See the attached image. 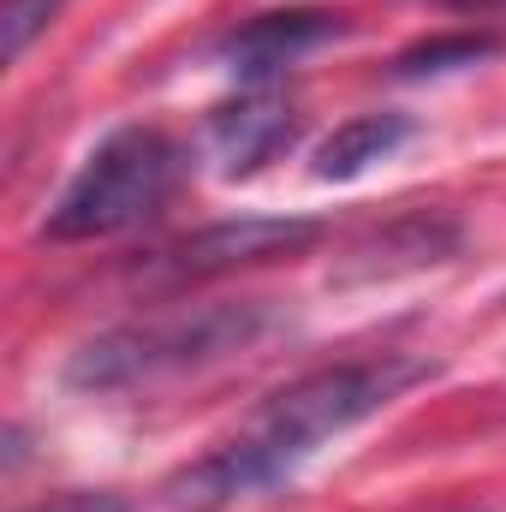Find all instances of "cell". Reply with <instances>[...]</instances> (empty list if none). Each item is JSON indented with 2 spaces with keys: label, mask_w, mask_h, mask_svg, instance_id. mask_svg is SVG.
<instances>
[{
  "label": "cell",
  "mask_w": 506,
  "mask_h": 512,
  "mask_svg": "<svg viewBox=\"0 0 506 512\" xmlns=\"http://www.w3.org/2000/svg\"><path fill=\"white\" fill-rule=\"evenodd\" d=\"M185 155L161 126H120L108 131L84 167L66 179V191L54 197L42 239L54 245H90V239H114L143 227L179 185Z\"/></svg>",
  "instance_id": "obj_3"
},
{
  "label": "cell",
  "mask_w": 506,
  "mask_h": 512,
  "mask_svg": "<svg viewBox=\"0 0 506 512\" xmlns=\"http://www.w3.org/2000/svg\"><path fill=\"white\" fill-rule=\"evenodd\" d=\"M459 245H465L459 221L417 209V215L387 221L376 239H364L340 280H370V274H405V268H423V262H447V256H459Z\"/></svg>",
  "instance_id": "obj_7"
},
{
  "label": "cell",
  "mask_w": 506,
  "mask_h": 512,
  "mask_svg": "<svg viewBox=\"0 0 506 512\" xmlns=\"http://www.w3.org/2000/svg\"><path fill=\"white\" fill-rule=\"evenodd\" d=\"M322 239L316 221L304 215H239V221H215L197 227L173 245H161L155 256H143V280H167V286H191V280H221L256 262H280V256H304Z\"/></svg>",
  "instance_id": "obj_4"
},
{
  "label": "cell",
  "mask_w": 506,
  "mask_h": 512,
  "mask_svg": "<svg viewBox=\"0 0 506 512\" xmlns=\"http://www.w3.org/2000/svg\"><path fill=\"white\" fill-rule=\"evenodd\" d=\"M506 42L495 30H453V36H423V42H411V48H399L393 54V78H405V84H417V78H447V72H465V66H483V60H495Z\"/></svg>",
  "instance_id": "obj_9"
},
{
  "label": "cell",
  "mask_w": 506,
  "mask_h": 512,
  "mask_svg": "<svg viewBox=\"0 0 506 512\" xmlns=\"http://www.w3.org/2000/svg\"><path fill=\"white\" fill-rule=\"evenodd\" d=\"M346 30H352L346 12H328V6H274V12H256L245 24H233L215 42V60L239 84H274V78H286V66H298L304 54L340 42Z\"/></svg>",
  "instance_id": "obj_5"
},
{
  "label": "cell",
  "mask_w": 506,
  "mask_h": 512,
  "mask_svg": "<svg viewBox=\"0 0 506 512\" xmlns=\"http://www.w3.org/2000/svg\"><path fill=\"white\" fill-rule=\"evenodd\" d=\"M429 376H435V364L411 358V352H376V358H346V364L310 370L280 393H268L239 435H227L197 465H185L167 483V507L221 512L251 501V495H268V489L292 483L328 441L381 417L387 405H399Z\"/></svg>",
  "instance_id": "obj_1"
},
{
  "label": "cell",
  "mask_w": 506,
  "mask_h": 512,
  "mask_svg": "<svg viewBox=\"0 0 506 512\" xmlns=\"http://www.w3.org/2000/svg\"><path fill=\"white\" fill-rule=\"evenodd\" d=\"M268 328H274V304H262V298L179 304V310L131 316V322H114V328L78 340L66 352V364H60V382L72 393H90V399L155 387L251 352Z\"/></svg>",
  "instance_id": "obj_2"
},
{
  "label": "cell",
  "mask_w": 506,
  "mask_h": 512,
  "mask_svg": "<svg viewBox=\"0 0 506 512\" xmlns=\"http://www.w3.org/2000/svg\"><path fill=\"white\" fill-rule=\"evenodd\" d=\"M411 137H417V120H411V114H358V120L334 126L316 143L310 173L328 179V185H334V179H358V173H370L376 161H393Z\"/></svg>",
  "instance_id": "obj_8"
},
{
  "label": "cell",
  "mask_w": 506,
  "mask_h": 512,
  "mask_svg": "<svg viewBox=\"0 0 506 512\" xmlns=\"http://www.w3.org/2000/svg\"><path fill=\"white\" fill-rule=\"evenodd\" d=\"M304 131L298 102L286 96V78L274 84H239V96H227L209 114V149L221 161L227 179H251L268 161H280Z\"/></svg>",
  "instance_id": "obj_6"
},
{
  "label": "cell",
  "mask_w": 506,
  "mask_h": 512,
  "mask_svg": "<svg viewBox=\"0 0 506 512\" xmlns=\"http://www.w3.org/2000/svg\"><path fill=\"white\" fill-rule=\"evenodd\" d=\"M435 6H453V12H495L506 0H435Z\"/></svg>",
  "instance_id": "obj_12"
},
{
  "label": "cell",
  "mask_w": 506,
  "mask_h": 512,
  "mask_svg": "<svg viewBox=\"0 0 506 512\" xmlns=\"http://www.w3.org/2000/svg\"><path fill=\"white\" fill-rule=\"evenodd\" d=\"M72 0H6V60H24V48L66 12Z\"/></svg>",
  "instance_id": "obj_10"
},
{
  "label": "cell",
  "mask_w": 506,
  "mask_h": 512,
  "mask_svg": "<svg viewBox=\"0 0 506 512\" xmlns=\"http://www.w3.org/2000/svg\"><path fill=\"white\" fill-rule=\"evenodd\" d=\"M24 512H131V507H126V495H114V489H72L60 501H42V507H24Z\"/></svg>",
  "instance_id": "obj_11"
}]
</instances>
